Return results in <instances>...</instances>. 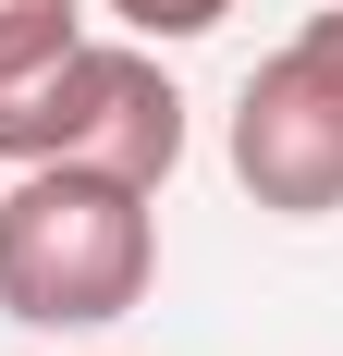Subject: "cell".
Listing matches in <instances>:
<instances>
[{"instance_id":"obj_1","label":"cell","mask_w":343,"mask_h":356,"mask_svg":"<svg viewBox=\"0 0 343 356\" xmlns=\"http://www.w3.org/2000/svg\"><path fill=\"white\" fill-rule=\"evenodd\" d=\"M160 283V209L147 184L86 160H25L0 184V320L25 332H110Z\"/></svg>"},{"instance_id":"obj_2","label":"cell","mask_w":343,"mask_h":356,"mask_svg":"<svg viewBox=\"0 0 343 356\" xmlns=\"http://www.w3.org/2000/svg\"><path fill=\"white\" fill-rule=\"evenodd\" d=\"M0 160H86V172H123V184L160 197L172 160H184V86H172L147 49L74 37L62 62L0 111Z\"/></svg>"},{"instance_id":"obj_3","label":"cell","mask_w":343,"mask_h":356,"mask_svg":"<svg viewBox=\"0 0 343 356\" xmlns=\"http://www.w3.org/2000/svg\"><path fill=\"white\" fill-rule=\"evenodd\" d=\"M233 184L282 221L343 209V0L307 13L233 99Z\"/></svg>"},{"instance_id":"obj_4","label":"cell","mask_w":343,"mask_h":356,"mask_svg":"<svg viewBox=\"0 0 343 356\" xmlns=\"http://www.w3.org/2000/svg\"><path fill=\"white\" fill-rule=\"evenodd\" d=\"M74 37H86V0H0V111L25 99Z\"/></svg>"},{"instance_id":"obj_5","label":"cell","mask_w":343,"mask_h":356,"mask_svg":"<svg viewBox=\"0 0 343 356\" xmlns=\"http://www.w3.org/2000/svg\"><path fill=\"white\" fill-rule=\"evenodd\" d=\"M110 13H123V25H135L147 49H160V37H208L221 13H233V0H110Z\"/></svg>"}]
</instances>
